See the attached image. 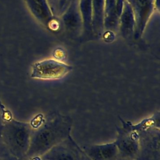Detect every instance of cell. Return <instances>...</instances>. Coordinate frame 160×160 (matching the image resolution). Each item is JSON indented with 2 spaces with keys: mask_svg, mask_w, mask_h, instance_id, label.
<instances>
[{
  "mask_svg": "<svg viewBox=\"0 0 160 160\" xmlns=\"http://www.w3.org/2000/svg\"><path fill=\"white\" fill-rule=\"evenodd\" d=\"M31 160H39V158H34V159H31Z\"/></svg>",
  "mask_w": 160,
  "mask_h": 160,
  "instance_id": "44dd1931",
  "label": "cell"
},
{
  "mask_svg": "<svg viewBox=\"0 0 160 160\" xmlns=\"http://www.w3.org/2000/svg\"><path fill=\"white\" fill-rule=\"evenodd\" d=\"M131 6L134 18L135 29L134 36L139 38L143 33L154 9L156 0H126Z\"/></svg>",
  "mask_w": 160,
  "mask_h": 160,
  "instance_id": "52a82bcc",
  "label": "cell"
},
{
  "mask_svg": "<svg viewBox=\"0 0 160 160\" xmlns=\"http://www.w3.org/2000/svg\"><path fill=\"white\" fill-rule=\"evenodd\" d=\"M119 29L124 38H129L134 33L135 18L131 6L126 1H124L122 10L119 20Z\"/></svg>",
  "mask_w": 160,
  "mask_h": 160,
  "instance_id": "8fae6325",
  "label": "cell"
},
{
  "mask_svg": "<svg viewBox=\"0 0 160 160\" xmlns=\"http://www.w3.org/2000/svg\"><path fill=\"white\" fill-rule=\"evenodd\" d=\"M31 13L40 22L49 25L53 21V13L47 0H25Z\"/></svg>",
  "mask_w": 160,
  "mask_h": 160,
  "instance_id": "30bf717a",
  "label": "cell"
},
{
  "mask_svg": "<svg viewBox=\"0 0 160 160\" xmlns=\"http://www.w3.org/2000/svg\"><path fill=\"white\" fill-rule=\"evenodd\" d=\"M1 131L3 140L11 154L17 160H27L32 131L31 124L11 119L3 125Z\"/></svg>",
  "mask_w": 160,
  "mask_h": 160,
  "instance_id": "7a4b0ae2",
  "label": "cell"
},
{
  "mask_svg": "<svg viewBox=\"0 0 160 160\" xmlns=\"http://www.w3.org/2000/svg\"><path fill=\"white\" fill-rule=\"evenodd\" d=\"M136 132L139 145L136 159L160 160V129L151 128Z\"/></svg>",
  "mask_w": 160,
  "mask_h": 160,
  "instance_id": "5b68a950",
  "label": "cell"
},
{
  "mask_svg": "<svg viewBox=\"0 0 160 160\" xmlns=\"http://www.w3.org/2000/svg\"><path fill=\"white\" fill-rule=\"evenodd\" d=\"M6 111H5L4 107L2 104L1 101H0V130H1L2 126H3V119L5 116V113Z\"/></svg>",
  "mask_w": 160,
  "mask_h": 160,
  "instance_id": "2e32d148",
  "label": "cell"
},
{
  "mask_svg": "<svg viewBox=\"0 0 160 160\" xmlns=\"http://www.w3.org/2000/svg\"><path fill=\"white\" fill-rule=\"evenodd\" d=\"M79 8L84 32H92V0H79Z\"/></svg>",
  "mask_w": 160,
  "mask_h": 160,
  "instance_id": "5bb4252c",
  "label": "cell"
},
{
  "mask_svg": "<svg viewBox=\"0 0 160 160\" xmlns=\"http://www.w3.org/2000/svg\"><path fill=\"white\" fill-rule=\"evenodd\" d=\"M104 0H92V30L100 35L104 28Z\"/></svg>",
  "mask_w": 160,
  "mask_h": 160,
  "instance_id": "7c38bea8",
  "label": "cell"
},
{
  "mask_svg": "<svg viewBox=\"0 0 160 160\" xmlns=\"http://www.w3.org/2000/svg\"><path fill=\"white\" fill-rule=\"evenodd\" d=\"M130 127L135 131H144L151 128L160 129L159 111L154 112L151 116L143 119L137 124H132L130 122Z\"/></svg>",
  "mask_w": 160,
  "mask_h": 160,
  "instance_id": "9a60e30c",
  "label": "cell"
},
{
  "mask_svg": "<svg viewBox=\"0 0 160 160\" xmlns=\"http://www.w3.org/2000/svg\"><path fill=\"white\" fill-rule=\"evenodd\" d=\"M124 0H104V28L115 30L119 26V20Z\"/></svg>",
  "mask_w": 160,
  "mask_h": 160,
  "instance_id": "9c48e42d",
  "label": "cell"
},
{
  "mask_svg": "<svg viewBox=\"0 0 160 160\" xmlns=\"http://www.w3.org/2000/svg\"><path fill=\"white\" fill-rule=\"evenodd\" d=\"M81 148L91 160H118L119 158L114 141L101 144H84Z\"/></svg>",
  "mask_w": 160,
  "mask_h": 160,
  "instance_id": "ba28073f",
  "label": "cell"
},
{
  "mask_svg": "<svg viewBox=\"0 0 160 160\" xmlns=\"http://www.w3.org/2000/svg\"><path fill=\"white\" fill-rule=\"evenodd\" d=\"M38 158L39 160H91L71 134Z\"/></svg>",
  "mask_w": 160,
  "mask_h": 160,
  "instance_id": "277c9868",
  "label": "cell"
},
{
  "mask_svg": "<svg viewBox=\"0 0 160 160\" xmlns=\"http://www.w3.org/2000/svg\"><path fill=\"white\" fill-rule=\"evenodd\" d=\"M64 22L71 31L78 30L82 25V19L79 8V1L72 2L63 17Z\"/></svg>",
  "mask_w": 160,
  "mask_h": 160,
  "instance_id": "4fadbf2b",
  "label": "cell"
},
{
  "mask_svg": "<svg viewBox=\"0 0 160 160\" xmlns=\"http://www.w3.org/2000/svg\"><path fill=\"white\" fill-rule=\"evenodd\" d=\"M72 118L54 112L42 116L37 126H33L27 160L39 158L71 134Z\"/></svg>",
  "mask_w": 160,
  "mask_h": 160,
  "instance_id": "6da1fadb",
  "label": "cell"
},
{
  "mask_svg": "<svg viewBox=\"0 0 160 160\" xmlns=\"http://www.w3.org/2000/svg\"><path fill=\"white\" fill-rule=\"evenodd\" d=\"M72 69V66L57 59H48L35 62L32 66V78L51 80L65 76Z\"/></svg>",
  "mask_w": 160,
  "mask_h": 160,
  "instance_id": "8992f818",
  "label": "cell"
},
{
  "mask_svg": "<svg viewBox=\"0 0 160 160\" xmlns=\"http://www.w3.org/2000/svg\"><path fill=\"white\" fill-rule=\"evenodd\" d=\"M68 0H59L58 5V11L59 13L62 12V11L65 9V6H66V4Z\"/></svg>",
  "mask_w": 160,
  "mask_h": 160,
  "instance_id": "e0dca14e",
  "label": "cell"
},
{
  "mask_svg": "<svg viewBox=\"0 0 160 160\" xmlns=\"http://www.w3.org/2000/svg\"><path fill=\"white\" fill-rule=\"evenodd\" d=\"M118 160H138L136 159H128V158H119Z\"/></svg>",
  "mask_w": 160,
  "mask_h": 160,
  "instance_id": "ffe728a7",
  "label": "cell"
},
{
  "mask_svg": "<svg viewBox=\"0 0 160 160\" xmlns=\"http://www.w3.org/2000/svg\"><path fill=\"white\" fill-rule=\"evenodd\" d=\"M54 54H55L54 57L55 58L56 57V59H62L63 57L64 56V52L63 51L61 52V53H59L58 49H57L55 51Z\"/></svg>",
  "mask_w": 160,
  "mask_h": 160,
  "instance_id": "d6986e66",
  "label": "cell"
},
{
  "mask_svg": "<svg viewBox=\"0 0 160 160\" xmlns=\"http://www.w3.org/2000/svg\"><path fill=\"white\" fill-rule=\"evenodd\" d=\"M121 126H116L117 135L114 140L119 158L137 159L139 153V136L130 127V121L119 118Z\"/></svg>",
  "mask_w": 160,
  "mask_h": 160,
  "instance_id": "3957f363",
  "label": "cell"
},
{
  "mask_svg": "<svg viewBox=\"0 0 160 160\" xmlns=\"http://www.w3.org/2000/svg\"><path fill=\"white\" fill-rule=\"evenodd\" d=\"M48 2L49 5V7L53 13L54 10L56 9H58V1L59 0H47Z\"/></svg>",
  "mask_w": 160,
  "mask_h": 160,
  "instance_id": "ac0fdd59",
  "label": "cell"
}]
</instances>
